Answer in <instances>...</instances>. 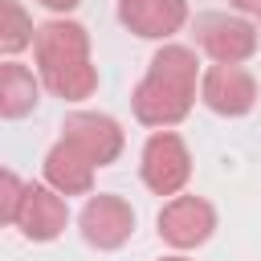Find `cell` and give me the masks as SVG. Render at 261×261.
<instances>
[{"label":"cell","instance_id":"obj_1","mask_svg":"<svg viewBox=\"0 0 261 261\" xmlns=\"http://www.w3.org/2000/svg\"><path fill=\"white\" fill-rule=\"evenodd\" d=\"M200 57L196 49L188 45H175V41H163L151 61H147V73L139 77V86L130 90V110L143 126H175L188 118L192 102H196V90H200Z\"/></svg>","mask_w":261,"mask_h":261},{"label":"cell","instance_id":"obj_2","mask_svg":"<svg viewBox=\"0 0 261 261\" xmlns=\"http://www.w3.org/2000/svg\"><path fill=\"white\" fill-rule=\"evenodd\" d=\"M139 175L143 184L155 192V196H179L192 179V151L188 143L163 126V130H151L147 143H143V155H139Z\"/></svg>","mask_w":261,"mask_h":261},{"label":"cell","instance_id":"obj_3","mask_svg":"<svg viewBox=\"0 0 261 261\" xmlns=\"http://www.w3.org/2000/svg\"><path fill=\"white\" fill-rule=\"evenodd\" d=\"M257 24L245 12H204L196 20V49L220 65H245L257 53Z\"/></svg>","mask_w":261,"mask_h":261},{"label":"cell","instance_id":"obj_4","mask_svg":"<svg viewBox=\"0 0 261 261\" xmlns=\"http://www.w3.org/2000/svg\"><path fill=\"white\" fill-rule=\"evenodd\" d=\"M155 228H159V241L171 245L175 253L200 249L216 232V204L204 200V196H196V192L167 196V204L155 216Z\"/></svg>","mask_w":261,"mask_h":261},{"label":"cell","instance_id":"obj_5","mask_svg":"<svg viewBox=\"0 0 261 261\" xmlns=\"http://www.w3.org/2000/svg\"><path fill=\"white\" fill-rule=\"evenodd\" d=\"M77 228L90 249H122L135 237V208L118 192H90V200L77 212Z\"/></svg>","mask_w":261,"mask_h":261},{"label":"cell","instance_id":"obj_6","mask_svg":"<svg viewBox=\"0 0 261 261\" xmlns=\"http://www.w3.org/2000/svg\"><path fill=\"white\" fill-rule=\"evenodd\" d=\"M200 102L220 118H245L257 106V77L245 65H220L212 61L200 73Z\"/></svg>","mask_w":261,"mask_h":261},{"label":"cell","instance_id":"obj_7","mask_svg":"<svg viewBox=\"0 0 261 261\" xmlns=\"http://www.w3.org/2000/svg\"><path fill=\"white\" fill-rule=\"evenodd\" d=\"M69 196H61L53 184H24V196H20V208H16V232L24 241H57L69 224Z\"/></svg>","mask_w":261,"mask_h":261},{"label":"cell","instance_id":"obj_8","mask_svg":"<svg viewBox=\"0 0 261 261\" xmlns=\"http://www.w3.org/2000/svg\"><path fill=\"white\" fill-rule=\"evenodd\" d=\"M61 139H69V143H73L90 163H98V167L114 163V159L122 155V143H126L122 126H118L110 114H98V110H73V114H65Z\"/></svg>","mask_w":261,"mask_h":261},{"label":"cell","instance_id":"obj_9","mask_svg":"<svg viewBox=\"0 0 261 261\" xmlns=\"http://www.w3.org/2000/svg\"><path fill=\"white\" fill-rule=\"evenodd\" d=\"M118 20L143 41H171L188 24V0H118Z\"/></svg>","mask_w":261,"mask_h":261},{"label":"cell","instance_id":"obj_10","mask_svg":"<svg viewBox=\"0 0 261 261\" xmlns=\"http://www.w3.org/2000/svg\"><path fill=\"white\" fill-rule=\"evenodd\" d=\"M33 57H37V69L90 57V33H86V24H77V20H69V16H53V20L37 24Z\"/></svg>","mask_w":261,"mask_h":261},{"label":"cell","instance_id":"obj_11","mask_svg":"<svg viewBox=\"0 0 261 261\" xmlns=\"http://www.w3.org/2000/svg\"><path fill=\"white\" fill-rule=\"evenodd\" d=\"M94 171H98V163H90L69 139H57L45 151V184H53L61 196H90Z\"/></svg>","mask_w":261,"mask_h":261},{"label":"cell","instance_id":"obj_12","mask_svg":"<svg viewBox=\"0 0 261 261\" xmlns=\"http://www.w3.org/2000/svg\"><path fill=\"white\" fill-rule=\"evenodd\" d=\"M41 73H33L29 65H20L16 57H4L0 61V118L16 122L24 114L37 110L41 102Z\"/></svg>","mask_w":261,"mask_h":261},{"label":"cell","instance_id":"obj_13","mask_svg":"<svg viewBox=\"0 0 261 261\" xmlns=\"http://www.w3.org/2000/svg\"><path fill=\"white\" fill-rule=\"evenodd\" d=\"M45 90L61 102H86L94 90H98V65L94 57H82V61H61V65H49V69H37Z\"/></svg>","mask_w":261,"mask_h":261},{"label":"cell","instance_id":"obj_14","mask_svg":"<svg viewBox=\"0 0 261 261\" xmlns=\"http://www.w3.org/2000/svg\"><path fill=\"white\" fill-rule=\"evenodd\" d=\"M33 41H37V24L20 8V0H0V53L4 57H16Z\"/></svg>","mask_w":261,"mask_h":261},{"label":"cell","instance_id":"obj_15","mask_svg":"<svg viewBox=\"0 0 261 261\" xmlns=\"http://www.w3.org/2000/svg\"><path fill=\"white\" fill-rule=\"evenodd\" d=\"M20 196H24V179L4 167V171H0V220H4V224H16Z\"/></svg>","mask_w":261,"mask_h":261},{"label":"cell","instance_id":"obj_16","mask_svg":"<svg viewBox=\"0 0 261 261\" xmlns=\"http://www.w3.org/2000/svg\"><path fill=\"white\" fill-rule=\"evenodd\" d=\"M37 4H45V8H49V12H57V16H69L82 0H37Z\"/></svg>","mask_w":261,"mask_h":261},{"label":"cell","instance_id":"obj_17","mask_svg":"<svg viewBox=\"0 0 261 261\" xmlns=\"http://www.w3.org/2000/svg\"><path fill=\"white\" fill-rule=\"evenodd\" d=\"M228 4H232L237 12H245V16H257V12H261V0H228Z\"/></svg>","mask_w":261,"mask_h":261},{"label":"cell","instance_id":"obj_18","mask_svg":"<svg viewBox=\"0 0 261 261\" xmlns=\"http://www.w3.org/2000/svg\"><path fill=\"white\" fill-rule=\"evenodd\" d=\"M155 261H192V257H184V253H167V257H155Z\"/></svg>","mask_w":261,"mask_h":261},{"label":"cell","instance_id":"obj_19","mask_svg":"<svg viewBox=\"0 0 261 261\" xmlns=\"http://www.w3.org/2000/svg\"><path fill=\"white\" fill-rule=\"evenodd\" d=\"M257 24H261V12H257Z\"/></svg>","mask_w":261,"mask_h":261}]
</instances>
